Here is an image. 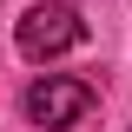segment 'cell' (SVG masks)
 <instances>
[{
	"mask_svg": "<svg viewBox=\"0 0 132 132\" xmlns=\"http://www.w3.org/2000/svg\"><path fill=\"white\" fill-rule=\"evenodd\" d=\"M93 106H99V86H93V79H73V73H46V79L27 86V119L46 126V132L79 126Z\"/></svg>",
	"mask_w": 132,
	"mask_h": 132,
	"instance_id": "cell-2",
	"label": "cell"
},
{
	"mask_svg": "<svg viewBox=\"0 0 132 132\" xmlns=\"http://www.w3.org/2000/svg\"><path fill=\"white\" fill-rule=\"evenodd\" d=\"M86 40V20H79V7H66V0H40V7H27V20L13 27V46H20V60H60V53H73Z\"/></svg>",
	"mask_w": 132,
	"mask_h": 132,
	"instance_id": "cell-1",
	"label": "cell"
}]
</instances>
